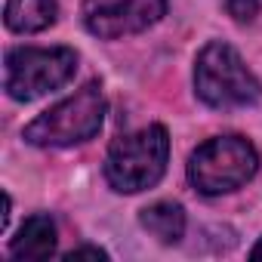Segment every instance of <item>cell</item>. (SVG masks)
Returning a JSON list of instances; mask_svg holds the SVG:
<instances>
[{
    "mask_svg": "<svg viewBox=\"0 0 262 262\" xmlns=\"http://www.w3.org/2000/svg\"><path fill=\"white\" fill-rule=\"evenodd\" d=\"M65 259H108V253L99 247H77V250L65 253Z\"/></svg>",
    "mask_w": 262,
    "mask_h": 262,
    "instance_id": "8fae6325",
    "label": "cell"
},
{
    "mask_svg": "<svg viewBox=\"0 0 262 262\" xmlns=\"http://www.w3.org/2000/svg\"><path fill=\"white\" fill-rule=\"evenodd\" d=\"M194 90L204 105L228 111V108H247L262 99L259 77L244 65L241 53L231 43L213 40L198 53L194 62Z\"/></svg>",
    "mask_w": 262,
    "mask_h": 262,
    "instance_id": "7a4b0ae2",
    "label": "cell"
},
{
    "mask_svg": "<svg viewBox=\"0 0 262 262\" xmlns=\"http://www.w3.org/2000/svg\"><path fill=\"white\" fill-rule=\"evenodd\" d=\"M139 222L161 244H179L182 234H185V210L179 204H173V201H158V204L145 207Z\"/></svg>",
    "mask_w": 262,
    "mask_h": 262,
    "instance_id": "9c48e42d",
    "label": "cell"
},
{
    "mask_svg": "<svg viewBox=\"0 0 262 262\" xmlns=\"http://www.w3.org/2000/svg\"><path fill=\"white\" fill-rule=\"evenodd\" d=\"M167 0H83V25L90 34L114 40L139 34L161 22Z\"/></svg>",
    "mask_w": 262,
    "mask_h": 262,
    "instance_id": "8992f818",
    "label": "cell"
},
{
    "mask_svg": "<svg viewBox=\"0 0 262 262\" xmlns=\"http://www.w3.org/2000/svg\"><path fill=\"white\" fill-rule=\"evenodd\" d=\"M259 170V151L244 136H216L188 158V182L201 194H228L247 185Z\"/></svg>",
    "mask_w": 262,
    "mask_h": 262,
    "instance_id": "277c9868",
    "label": "cell"
},
{
    "mask_svg": "<svg viewBox=\"0 0 262 262\" xmlns=\"http://www.w3.org/2000/svg\"><path fill=\"white\" fill-rule=\"evenodd\" d=\"M105 96L96 80L83 83L74 96L62 99L50 111H43L37 120L25 126V142L40 145V148H62V145H77L93 139L102 120H105Z\"/></svg>",
    "mask_w": 262,
    "mask_h": 262,
    "instance_id": "3957f363",
    "label": "cell"
},
{
    "mask_svg": "<svg viewBox=\"0 0 262 262\" xmlns=\"http://www.w3.org/2000/svg\"><path fill=\"white\" fill-rule=\"evenodd\" d=\"M225 10L234 22H253L259 13V0H225Z\"/></svg>",
    "mask_w": 262,
    "mask_h": 262,
    "instance_id": "30bf717a",
    "label": "cell"
},
{
    "mask_svg": "<svg viewBox=\"0 0 262 262\" xmlns=\"http://www.w3.org/2000/svg\"><path fill=\"white\" fill-rule=\"evenodd\" d=\"M170 161V136L164 123L117 136L105 158V179L120 194H136L161 182Z\"/></svg>",
    "mask_w": 262,
    "mask_h": 262,
    "instance_id": "6da1fadb",
    "label": "cell"
},
{
    "mask_svg": "<svg viewBox=\"0 0 262 262\" xmlns=\"http://www.w3.org/2000/svg\"><path fill=\"white\" fill-rule=\"evenodd\" d=\"M250 259H262V237H259V244L250 250Z\"/></svg>",
    "mask_w": 262,
    "mask_h": 262,
    "instance_id": "7c38bea8",
    "label": "cell"
},
{
    "mask_svg": "<svg viewBox=\"0 0 262 262\" xmlns=\"http://www.w3.org/2000/svg\"><path fill=\"white\" fill-rule=\"evenodd\" d=\"M77 71V53L68 47H19L4 59V90L16 102H31L65 86Z\"/></svg>",
    "mask_w": 262,
    "mask_h": 262,
    "instance_id": "5b68a950",
    "label": "cell"
},
{
    "mask_svg": "<svg viewBox=\"0 0 262 262\" xmlns=\"http://www.w3.org/2000/svg\"><path fill=\"white\" fill-rule=\"evenodd\" d=\"M56 253V222L43 213L28 216L25 225L10 241L13 259H50Z\"/></svg>",
    "mask_w": 262,
    "mask_h": 262,
    "instance_id": "52a82bcc",
    "label": "cell"
},
{
    "mask_svg": "<svg viewBox=\"0 0 262 262\" xmlns=\"http://www.w3.org/2000/svg\"><path fill=\"white\" fill-rule=\"evenodd\" d=\"M59 19L56 0H10L4 10V22L16 34H37Z\"/></svg>",
    "mask_w": 262,
    "mask_h": 262,
    "instance_id": "ba28073f",
    "label": "cell"
}]
</instances>
